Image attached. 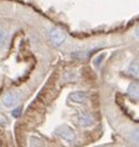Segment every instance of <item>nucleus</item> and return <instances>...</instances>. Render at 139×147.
<instances>
[{"mask_svg": "<svg viewBox=\"0 0 139 147\" xmlns=\"http://www.w3.org/2000/svg\"><path fill=\"white\" fill-rule=\"evenodd\" d=\"M55 135H58L59 137H61L63 140L69 141V142L75 140V132L70 126H68V125H60V126H58L55 128Z\"/></svg>", "mask_w": 139, "mask_h": 147, "instance_id": "nucleus-1", "label": "nucleus"}, {"mask_svg": "<svg viewBox=\"0 0 139 147\" xmlns=\"http://www.w3.org/2000/svg\"><path fill=\"white\" fill-rule=\"evenodd\" d=\"M49 38L55 46H61L65 41V34L59 28H53L49 30Z\"/></svg>", "mask_w": 139, "mask_h": 147, "instance_id": "nucleus-2", "label": "nucleus"}, {"mask_svg": "<svg viewBox=\"0 0 139 147\" xmlns=\"http://www.w3.org/2000/svg\"><path fill=\"white\" fill-rule=\"evenodd\" d=\"M75 120L82 127H90L94 125V117L88 112H79L75 116Z\"/></svg>", "mask_w": 139, "mask_h": 147, "instance_id": "nucleus-3", "label": "nucleus"}, {"mask_svg": "<svg viewBox=\"0 0 139 147\" xmlns=\"http://www.w3.org/2000/svg\"><path fill=\"white\" fill-rule=\"evenodd\" d=\"M20 101V95L18 92H8L3 98V105L5 107H13Z\"/></svg>", "mask_w": 139, "mask_h": 147, "instance_id": "nucleus-4", "label": "nucleus"}, {"mask_svg": "<svg viewBox=\"0 0 139 147\" xmlns=\"http://www.w3.org/2000/svg\"><path fill=\"white\" fill-rule=\"evenodd\" d=\"M69 101L74 102V104H84L85 101H88L89 98V95L84 91H75V92H72L69 95Z\"/></svg>", "mask_w": 139, "mask_h": 147, "instance_id": "nucleus-5", "label": "nucleus"}, {"mask_svg": "<svg viewBox=\"0 0 139 147\" xmlns=\"http://www.w3.org/2000/svg\"><path fill=\"white\" fill-rule=\"evenodd\" d=\"M127 92L132 98H134V100H139V82L130 84L129 87H128V90H127Z\"/></svg>", "mask_w": 139, "mask_h": 147, "instance_id": "nucleus-6", "label": "nucleus"}, {"mask_svg": "<svg viewBox=\"0 0 139 147\" xmlns=\"http://www.w3.org/2000/svg\"><path fill=\"white\" fill-rule=\"evenodd\" d=\"M128 71H129L132 75H134V76H139V62L133 61L129 65V67H128Z\"/></svg>", "mask_w": 139, "mask_h": 147, "instance_id": "nucleus-7", "label": "nucleus"}, {"mask_svg": "<svg viewBox=\"0 0 139 147\" xmlns=\"http://www.w3.org/2000/svg\"><path fill=\"white\" fill-rule=\"evenodd\" d=\"M30 147H44V143L39 137L33 136L30 137Z\"/></svg>", "mask_w": 139, "mask_h": 147, "instance_id": "nucleus-8", "label": "nucleus"}, {"mask_svg": "<svg viewBox=\"0 0 139 147\" xmlns=\"http://www.w3.org/2000/svg\"><path fill=\"white\" fill-rule=\"evenodd\" d=\"M8 40V32L3 29H0V46H3Z\"/></svg>", "mask_w": 139, "mask_h": 147, "instance_id": "nucleus-9", "label": "nucleus"}, {"mask_svg": "<svg viewBox=\"0 0 139 147\" xmlns=\"http://www.w3.org/2000/svg\"><path fill=\"white\" fill-rule=\"evenodd\" d=\"M130 137H132V140H133L134 142H137L139 145V128H137V130H134L133 132H132Z\"/></svg>", "mask_w": 139, "mask_h": 147, "instance_id": "nucleus-10", "label": "nucleus"}, {"mask_svg": "<svg viewBox=\"0 0 139 147\" xmlns=\"http://www.w3.org/2000/svg\"><path fill=\"white\" fill-rule=\"evenodd\" d=\"M105 57V54H102V55H99L98 57H95V60H94V65L97 66V67H99L100 66V64H102V60Z\"/></svg>", "mask_w": 139, "mask_h": 147, "instance_id": "nucleus-11", "label": "nucleus"}, {"mask_svg": "<svg viewBox=\"0 0 139 147\" xmlns=\"http://www.w3.org/2000/svg\"><path fill=\"white\" fill-rule=\"evenodd\" d=\"M21 115V109L20 107H18L16 110H14V111H13V116L14 117H19Z\"/></svg>", "mask_w": 139, "mask_h": 147, "instance_id": "nucleus-12", "label": "nucleus"}, {"mask_svg": "<svg viewBox=\"0 0 139 147\" xmlns=\"http://www.w3.org/2000/svg\"><path fill=\"white\" fill-rule=\"evenodd\" d=\"M135 36H137V38H139V26L135 29Z\"/></svg>", "mask_w": 139, "mask_h": 147, "instance_id": "nucleus-13", "label": "nucleus"}, {"mask_svg": "<svg viewBox=\"0 0 139 147\" xmlns=\"http://www.w3.org/2000/svg\"><path fill=\"white\" fill-rule=\"evenodd\" d=\"M4 122H5V121H4V120H3V119H1V117H0V125H3V123H4Z\"/></svg>", "mask_w": 139, "mask_h": 147, "instance_id": "nucleus-14", "label": "nucleus"}]
</instances>
